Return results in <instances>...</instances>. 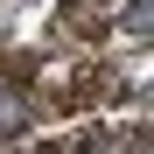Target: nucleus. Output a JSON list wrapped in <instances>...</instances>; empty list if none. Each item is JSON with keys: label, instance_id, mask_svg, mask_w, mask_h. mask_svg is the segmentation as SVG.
I'll use <instances>...</instances> for the list:
<instances>
[{"label": "nucleus", "instance_id": "f03ea898", "mask_svg": "<svg viewBox=\"0 0 154 154\" xmlns=\"http://www.w3.org/2000/svg\"><path fill=\"white\" fill-rule=\"evenodd\" d=\"M56 28H63V35H105V21H91L84 7H63V14H56Z\"/></svg>", "mask_w": 154, "mask_h": 154}, {"label": "nucleus", "instance_id": "f257e3e1", "mask_svg": "<svg viewBox=\"0 0 154 154\" xmlns=\"http://www.w3.org/2000/svg\"><path fill=\"white\" fill-rule=\"evenodd\" d=\"M21 119H28V98L0 84V140H7V133H21Z\"/></svg>", "mask_w": 154, "mask_h": 154}]
</instances>
